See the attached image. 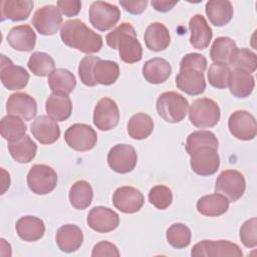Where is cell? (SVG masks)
Here are the masks:
<instances>
[{"instance_id":"6da1fadb","label":"cell","mask_w":257,"mask_h":257,"mask_svg":"<svg viewBox=\"0 0 257 257\" xmlns=\"http://www.w3.org/2000/svg\"><path fill=\"white\" fill-rule=\"evenodd\" d=\"M207 59L200 53H188L180 62V72L176 76L177 87L189 95H199L205 91L204 72Z\"/></svg>"},{"instance_id":"7a4b0ae2","label":"cell","mask_w":257,"mask_h":257,"mask_svg":"<svg viewBox=\"0 0 257 257\" xmlns=\"http://www.w3.org/2000/svg\"><path fill=\"white\" fill-rule=\"evenodd\" d=\"M60 38L65 45L86 54L96 53L102 47V37L80 19L65 21L60 28Z\"/></svg>"},{"instance_id":"3957f363","label":"cell","mask_w":257,"mask_h":257,"mask_svg":"<svg viewBox=\"0 0 257 257\" xmlns=\"http://www.w3.org/2000/svg\"><path fill=\"white\" fill-rule=\"evenodd\" d=\"M105 40L110 48L118 50L119 57L123 62L135 63L142 59L143 48L131 23H120L106 35Z\"/></svg>"},{"instance_id":"277c9868","label":"cell","mask_w":257,"mask_h":257,"mask_svg":"<svg viewBox=\"0 0 257 257\" xmlns=\"http://www.w3.org/2000/svg\"><path fill=\"white\" fill-rule=\"evenodd\" d=\"M156 107L159 115L164 120L177 123L185 118L189 102L185 96L176 91H166L159 95Z\"/></svg>"},{"instance_id":"5b68a950","label":"cell","mask_w":257,"mask_h":257,"mask_svg":"<svg viewBox=\"0 0 257 257\" xmlns=\"http://www.w3.org/2000/svg\"><path fill=\"white\" fill-rule=\"evenodd\" d=\"M220 107L211 98L202 97L193 101L189 108V119L199 128L215 126L220 120Z\"/></svg>"},{"instance_id":"8992f818","label":"cell","mask_w":257,"mask_h":257,"mask_svg":"<svg viewBox=\"0 0 257 257\" xmlns=\"http://www.w3.org/2000/svg\"><path fill=\"white\" fill-rule=\"evenodd\" d=\"M57 184V174L44 164L33 165L27 174V185L32 193L46 195L52 192Z\"/></svg>"},{"instance_id":"52a82bcc","label":"cell","mask_w":257,"mask_h":257,"mask_svg":"<svg viewBox=\"0 0 257 257\" xmlns=\"http://www.w3.org/2000/svg\"><path fill=\"white\" fill-rule=\"evenodd\" d=\"M193 257H242L240 247L228 240H203L195 244L191 250Z\"/></svg>"},{"instance_id":"ba28073f","label":"cell","mask_w":257,"mask_h":257,"mask_svg":"<svg viewBox=\"0 0 257 257\" xmlns=\"http://www.w3.org/2000/svg\"><path fill=\"white\" fill-rule=\"evenodd\" d=\"M245 189V178L236 170H225L216 180L215 192L225 196L229 202L238 201L243 196Z\"/></svg>"},{"instance_id":"9c48e42d","label":"cell","mask_w":257,"mask_h":257,"mask_svg":"<svg viewBox=\"0 0 257 257\" xmlns=\"http://www.w3.org/2000/svg\"><path fill=\"white\" fill-rule=\"evenodd\" d=\"M120 18L117 6L104 1H94L89 7L90 24L99 31L111 29Z\"/></svg>"},{"instance_id":"30bf717a","label":"cell","mask_w":257,"mask_h":257,"mask_svg":"<svg viewBox=\"0 0 257 257\" xmlns=\"http://www.w3.org/2000/svg\"><path fill=\"white\" fill-rule=\"evenodd\" d=\"M64 140L69 148L76 152H86L94 148L97 142L96 132L88 124L74 123L64 133Z\"/></svg>"},{"instance_id":"8fae6325","label":"cell","mask_w":257,"mask_h":257,"mask_svg":"<svg viewBox=\"0 0 257 257\" xmlns=\"http://www.w3.org/2000/svg\"><path fill=\"white\" fill-rule=\"evenodd\" d=\"M218 149L214 147H200L194 150L191 157L190 166L192 170L200 176H210L215 174L220 166Z\"/></svg>"},{"instance_id":"7c38bea8","label":"cell","mask_w":257,"mask_h":257,"mask_svg":"<svg viewBox=\"0 0 257 257\" xmlns=\"http://www.w3.org/2000/svg\"><path fill=\"white\" fill-rule=\"evenodd\" d=\"M137 162V152L134 147L127 144L115 145L107 154V164L109 168L118 174L132 172L136 168Z\"/></svg>"},{"instance_id":"4fadbf2b","label":"cell","mask_w":257,"mask_h":257,"mask_svg":"<svg viewBox=\"0 0 257 257\" xmlns=\"http://www.w3.org/2000/svg\"><path fill=\"white\" fill-rule=\"evenodd\" d=\"M31 23L40 34L53 35L62 26V16L56 6L45 5L35 11Z\"/></svg>"},{"instance_id":"5bb4252c","label":"cell","mask_w":257,"mask_h":257,"mask_svg":"<svg viewBox=\"0 0 257 257\" xmlns=\"http://www.w3.org/2000/svg\"><path fill=\"white\" fill-rule=\"evenodd\" d=\"M231 135L240 141H251L256 137L257 123L254 115L247 110H236L228 119Z\"/></svg>"},{"instance_id":"9a60e30c","label":"cell","mask_w":257,"mask_h":257,"mask_svg":"<svg viewBox=\"0 0 257 257\" xmlns=\"http://www.w3.org/2000/svg\"><path fill=\"white\" fill-rule=\"evenodd\" d=\"M119 120V110L116 102L109 97L100 98L93 110V123L100 131L114 128Z\"/></svg>"},{"instance_id":"2e32d148","label":"cell","mask_w":257,"mask_h":257,"mask_svg":"<svg viewBox=\"0 0 257 257\" xmlns=\"http://www.w3.org/2000/svg\"><path fill=\"white\" fill-rule=\"evenodd\" d=\"M0 79L2 84L9 90L24 88L29 80V73L21 66L15 65L5 55H1Z\"/></svg>"},{"instance_id":"e0dca14e","label":"cell","mask_w":257,"mask_h":257,"mask_svg":"<svg viewBox=\"0 0 257 257\" xmlns=\"http://www.w3.org/2000/svg\"><path fill=\"white\" fill-rule=\"evenodd\" d=\"M113 206L125 214L139 212L145 203L144 195L140 190L131 186L117 188L112 196Z\"/></svg>"},{"instance_id":"ac0fdd59","label":"cell","mask_w":257,"mask_h":257,"mask_svg":"<svg viewBox=\"0 0 257 257\" xmlns=\"http://www.w3.org/2000/svg\"><path fill=\"white\" fill-rule=\"evenodd\" d=\"M118 215L111 209L103 206L93 207L87 215V225L97 233H108L117 228Z\"/></svg>"},{"instance_id":"d6986e66","label":"cell","mask_w":257,"mask_h":257,"mask_svg":"<svg viewBox=\"0 0 257 257\" xmlns=\"http://www.w3.org/2000/svg\"><path fill=\"white\" fill-rule=\"evenodd\" d=\"M6 111L8 114L16 115L23 120H31L37 113V103L31 95L16 92L8 97Z\"/></svg>"},{"instance_id":"ffe728a7","label":"cell","mask_w":257,"mask_h":257,"mask_svg":"<svg viewBox=\"0 0 257 257\" xmlns=\"http://www.w3.org/2000/svg\"><path fill=\"white\" fill-rule=\"evenodd\" d=\"M33 137L42 145H51L60 137V128L56 120L48 115L37 116L30 125Z\"/></svg>"},{"instance_id":"44dd1931","label":"cell","mask_w":257,"mask_h":257,"mask_svg":"<svg viewBox=\"0 0 257 257\" xmlns=\"http://www.w3.org/2000/svg\"><path fill=\"white\" fill-rule=\"evenodd\" d=\"M7 42L14 50L29 52L35 47L36 34L27 24L14 26L8 32Z\"/></svg>"},{"instance_id":"7402d4cb","label":"cell","mask_w":257,"mask_h":257,"mask_svg":"<svg viewBox=\"0 0 257 257\" xmlns=\"http://www.w3.org/2000/svg\"><path fill=\"white\" fill-rule=\"evenodd\" d=\"M191 31L190 43L196 49H205L209 46L213 32L205 17L201 14H195L189 22Z\"/></svg>"},{"instance_id":"603a6c76","label":"cell","mask_w":257,"mask_h":257,"mask_svg":"<svg viewBox=\"0 0 257 257\" xmlns=\"http://www.w3.org/2000/svg\"><path fill=\"white\" fill-rule=\"evenodd\" d=\"M55 240L61 251L71 253L78 250L82 245L83 233L78 226L66 224L57 230Z\"/></svg>"},{"instance_id":"cb8c5ba5","label":"cell","mask_w":257,"mask_h":257,"mask_svg":"<svg viewBox=\"0 0 257 257\" xmlns=\"http://www.w3.org/2000/svg\"><path fill=\"white\" fill-rule=\"evenodd\" d=\"M17 235L24 241L34 242L41 239L45 233L44 222L35 216H23L15 225Z\"/></svg>"},{"instance_id":"d4e9b609","label":"cell","mask_w":257,"mask_h":257,"mask_svg":"<svg viewBox=\"0 0 257 257\" xmlns=\"http://www.w3.org/2000/svg\"><path fill=\"white\" fill-rule=\"evenodd\" d=\"M146 46L155 52L163 51L170 45L171 35L169 29L161 22L150 24L144 35Z\"/></svg>"},{"instance_id":"484cf974","label":"cell","mask_w":257,"mask_h":257,"mask_svg":"<svg viewBox=\"0 0 257 257\" xmlns=\"http://www.w3.org/2000/svg\"><path fill=\"white\" fill-rule=\"evenodd\" d=\"M254 86L255 80L251 73L241 69H233L230 71L228 87L235 97L244 98L249 96Z\"/></svg>"},{"instance_id":"4316f807","label":"cell","mask_w":257,"mask_h":257,"mask_svg":"<svg viewBox=\"0 0 257 257\" xmlns=\"http://www.w3.org/2000/svg\"><path fill=\"white\" fill-rule=\"evenodd\" d=\"M172 73V66L164 58L155 57L145 62L143 66V76L153 84L165 82Z\"/></svg>"},{"instance_id":"83f0119b","label":"cell","mask_w":257,"mask_h":257,"mask_svg":"<svg viewBox=\"0 0 257 257\" xmlns=\"http://www.w3.org/2000/svg\"><path fill=\"white\" fill-rule=\"evenodd\" d=\"M229 203V200L225 196L215 193L201 197L196 207L198 212L204 216L218 217L228 211Z\"/></svg>"},{"instance_id":"f1b7e54d","label":"cell","mask_w":257,"mask_h":257,"mask_svg":"<svg viewBox=\"0 0 257 257\" xmlns=\"http://www.w3.org/2000/svg\"><path fill=\"white\" fill-rule=\"evenodd\" d=\"M206 14L210 22L218 27L230 22L233 17V5L228 0H211L206 3Z\"/></svg>"},{"instance_id":"f546056e","label":"cell","mask_w":257,"mask_h":257,"mask_svg":"<svg viewBox=\"0 0 257 257\" xmlns=\"http://www.w3.org/2000/svg\"><path fill=\"white\" fill-rule=\"evenodd\" d=\"M33 5L34 2L31 0H3L1 1V20H26L33 9Z\"/></svg>"},{"instance_id":"4dcf8cb0","label":"cell","mask_w":257,"mask_h":257,"mask_svg":"<svg viewBox=\"0 0 257 257\" xmlns=\"http://www.w3.org/2000/svg\"><path fill=\"white\" fill-rule=\"evenodd\" d=\"M45 110L56 121L66 120L72 112V102L68 95L51 93L46 99Z\"/></svg>"},{"instance_id":"1f68e13d","label":"cell","mask_w":257,"mask_h":257,"mask_svg":"<svg viewBox=\"0 0 257 257\" xmlns=\"http://www.w3.org/2000/svg\"><path fill=\"white\" fill-rule=\"evenodd\" d=\"M48 84L52 93L68 95L75 88L76 79L68 69L56 68L48 75Z\"/></svg>"},{"instance_id":"d6a6232c","label":"cell","mask_w":257,"mask_h":257,"mask_svg":"<svg viewBox=\"0 0 257 257\" xmlns=\"http://www.w3.org/2000/svg\"><path fill=\"white\" fill-rule=\"evenodd\" d=\"M8 151L16 162L27 164L34 159L37 146L29 136L25 135L17 141L8 142Z\"/></svg>"},{"instance_id":"836d02e7","label":"cell","mask_w":257,"mask_h":257,"mask_svg":"<svg viewBox=\"0 0 257 257\" xmlns=\"http://www.w3.org/2000/svg\"><path fill=\"white\" fill-rule=\"evenodd\" d=\"M92 75L96 84L111 85L119 76V66L115 61L99 58L93 66Z\"/></svg>"},{"instance_id":"e575fe53","label":"cell","mask_w":257,"mask_h":257,"mask_svg":"<svg viewBox=\"0 0 257 257\" xmlns=\"http://www.w3.org/2000/svg\"><path fill=\"white\" fill-rule=\"evenodd\" d=\"M68 198L71 206L75 209L84 210L88 208L93 198V191L90 184L84 180L75 182L69 190Z\"/></svg>"},{"instance_id":"d590c367","label":"cell","mask_w":257,"mask_h":257,"mask_svg":"<svg viewBox=\"0 0 257 257\" xmlns=\"http://www.w3.org/2000/svg\"><path fill=\"white\" fill-rule=\"evenodd\" d=\"M154 131L153 118L144 112L134 114L127 122V134L134 140H145Z\"/></svg>"},{"instance_id":"8d00e7d4","label":"cell","mask_w":257,"mask_h":257,"mask_svg":"<svg viewBox=\"0 0 257 257\" xmlns=\"http://www.w3.org/2000/svg\"><path fill=\"white\" fill-rule=\"evenodd\" d=\"M27 126L23 119L16 116L7 114L2 117L0 121V133L4 140L14 142L25 136Z\"/></svg>"},{"instance_id":"74e56055","label":"cell","mask_w":257,"mask_h":257,"mask_svg":"<svg viewBox=\"0 0 257 257\" xmlns=\"http://www.w3.org/2000/svg\"><path fill=\"white\" fill-rule=\"evenodd\" d=\"M229 66L233 69L245 70L249 73L255 72L257 68V56L248 48H235L229 59Z\"/></svg>"},{"instance_id":"f35d334b","label":"cell","mask_w":257,"mask_h":257,"mask_svg":"<svg viewBox=\"0 0 257 257\" xmlns=\"http://www.w3.org/2000/svg\"><path fill=\"white\" fill-rule=\"evenodd\" d=\"M235 48L237 46L233 39L225 36L218 37L214 40L210 49L211 59L214 63L229 65V59Z\"/></svg>"},{"instance_id":"ab89813d","label":"cell","mask_w":257,"mask_h":257,"mask_svg":"<svg viewBox=\"0 0 257 257\" xmlns=\"http://www.w3.org/2000/svg\"><path fill=\"white\" fill-rule=\"evenodd\" d=\"M27 66L33 74L43 77L49 75L55 69V62L48 53L36 51L29 57Z\"/></svg>"},{"instance_id":"60d3db41","label":"cell","mask_w":257,"mask_h":257,"mask_svg":"<svg viewBox=\"0 0 257 257\" xmlns=\"http://www.w3.org/2000/svg\"><path fill=\"white\" fill-rule=\"evenodd\" d=\"M166 237L168 243L172 247L176 249H183L191 243L192 233L190 228L185 224L175 223L168 228Z\"/></svg>"},{"instance_id":"b9f144b4","label":"cell","mask_w":257,"mask_h":257,"mask_svg":"<svg viewBox=\"0 0 257 257\" xmlns=\"http://www.w3.org/2000/svg\"><path fill=\"white\" fill-rule=\"evenodd\" d=\"M206 146L218 149L217 137L210 131H196L188 136L185 144V149L189 155L194 150Z\"/></svg>"},{"instance_id":"7bdbcfd3","label":"cell","mask_w":257,"mask_h":257,"mask_svg":"<svg viewBox=\"0 0 257 257\" xmlns=\"http://www.w3.org/2000/svg\"><path fill=\"white\" fill-rule=\"evenodd\" d=\"M230 66L221 63H212L208 70L209 83L218 89H225L228 87Z\"/></svg>"},{"instance_id":"ee69618b","label":"cell","mask_w":257,"mask_h":257,"mask_svg":"<svg viewBox=\"0 0 257 257\" xmlns=\"http://www.w3.org/2000/svg\"><path fill=\"white\" fill-rule=\"evenodd\" d=\"M149 201L159 210L169 208L173 201V194L169 187L165 185H157L149 192Z\"/></svg>"},{"instance_id":"f6af8a7d","label":"cell","mask_w":257,"mask_h":257,"mask_svg":"<svg viewBox=\"0 0 257 257\" xmlns=\"http://www.w3.org/2000/svg\"><path fill=\"white\" fill-rule=\"evenodd\" d=\"M98 59H99V57H97V56L87 54L79 62L78 75H79L81 82L86 86H95L96 85V82L93 79L92 69Z\"/></svg>"},{"instance_id":"bcb514c9","label":"cell","mask_w":257,"mask_h":257,"mask_svg":"<svg viewBox=\"0 0 257 257\" xmlns=\"http://www.w3.org/2000/svg\"><path fill=\"white\" fill-rule=\"evenodd\" d=\"M240 240L247 248L257 246V219L251 218L243 223L240 228Z\"/></svg>"},{"instance_id":"7dc6e473","label":"cell","mask_w":257,"mask_h":257,"mask_svg":"<svg viewBox=\"0 0 257 257\" xmlns=\"http://www.w3.org/2000/svg\"><path fill=\"white\" fill-rule=\"evenodd\" d=\"M119 255L120 254L117 247L108 241H100L96 243L93 246V249L91 252L92 257H103V256L118 257Z\"/></svg>"},{"instance_id":"c3c4849f","label":"cell","mask_w":257,"mask_h":257,"mask_svg":"<svg viewBox=\"0 0 257 257\" xmlns=\"http://www.w3.org/2000/svg\"><path fill=\"white\" fill-rule=\"evenodd\" d=\"M57 8L64 16H76L81 9V1L79 0H59L57 1Z\"/></svg>"},{"instance_id":"681fc988","label":"cell","mask_w":257,"mask_h":257,"mask_svg":"<svg viewBox=\"0 0 257 257\" xmlns=\"http://www.w3.org/2000/svg\"><path fill=\"white\" fill-rule=\"evenodd\" d=\"M119 4L124 8L125 11H127L131 14H141L143 13L148 5L147 0H121L119 1Z\"/></svg>"},{"instance_id":"f907efd6","label":"cell","mask_w":257,"mask_h":257,"mask_svg":"<svg viewBox=\"0 0 257 257\" xmlns=\"http://www.w3.org/2000/svg\"><path fill=\"white\" fill-rule=\"evenodd\" d=\"M178 1H169V0H153L152 6L160 12H168L172 10Z\"/></svg>"},{"instance_id":"816d5d0a","label":"cell","mask_w":257,"mask_h":257,"mask_svg":"<svg viewBox=\"0 0 257 257\" xmlns=\"http://www.w3.org/2000/svg\"><path fill=\"white\" fill-rule=\"evenodd\" d=\"M1 171H2V174H3V178H2L3 189H2L1 194H4L5 191L7 190V188H9V186H10V177H9V174L6 173V171L4 169H2Z\"/></svg>"}]
</instances>
